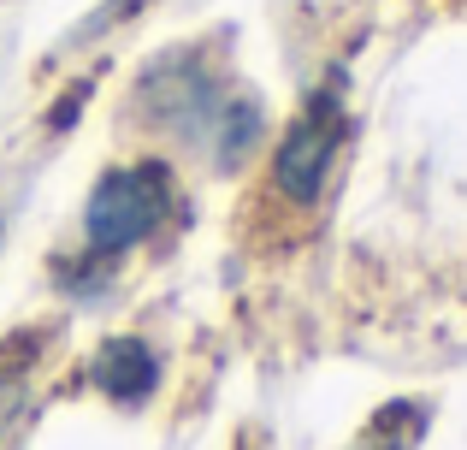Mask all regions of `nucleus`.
<instances>
[{"instance_id":"5","label":"nucleus","mask_w":467,"mask_h":450,"mask_svg":"<svg viewBox=\"0 0 467 450\" xmlns=\"http://www.w3.org/2000/svg\"><path fill=\"white\" fill-rule=\"evenodd\" d=\"M261 137H266V107H261V95H254V89H237L225 101V113H219V125H213L207 161H213L219 173H237V166L261 149Z\"/></svg>"},{"instance_id":"4","label":"nucleus","mask_w":467,"mask_h":450,"mask_svg":"<svg viewBox=\"0 0 467 450\" xmlns=\"http://www.w3.org/2000/svg\"><path fill=\"white\" fill-rule=\"evenodd\" d=\"M160 380H166V368H160L154 344H142V338H107L89 361V385L119 409H142L160 392Z\"/></svg>"},{"instance_id":"3","label":"nucleus","mask_w":467,"mask_h":450,"mask_svg":"<svg viewBox=\"0 0 467 450\" xmlns=\"http://www.w3.org/2000/svg\"><path fill=\"white\" fill-rule=\"evenodd\" d=\"M343 142H349V107H343V83H326L302 101V113L278 131L266 178H273L278 202L290 208H319V196L331 190V173L343 161Z\"/></svg>"},{"instance_id":"2","label":"nucleus","mask_w":467,"mask_h":450,"mask_svg":"<svg viewBox=\"0 0 467 450\" xmlns=\"http://www.w3.org/2000/svg\"><path fill=\"white\" fill-rule=\"evenodd\" d=\"M237 95V83L207 59V47H171L142 66L137 89H130V113L137 125L160 131V137H178L183 149H202L213 142V125L225 113V101Z\"/></svg>"},{"instance_id":"1","label":"nucleus","mask_w":467,"mask_h":450,"mask_svg":"<svg viewBox=\"0 0 467 450\" xmlns=\"http://www.w3.org/2000/svg\"><path fill=\"white\" fill-rule=\"evenodd\" d=\"M178 214V173L166 161H125L107 166L83 196V255L95 261H125L149 249Z\"/></svg>"},{"instance_id":"6","label":"nucleus","mask_w":467,"mask_h":450,"mask_svg":"<svg viewBox=\"0 0 467 450\" xmlns=\"http://www.w3.org/2000/svg\"><path fill=\"white\" fill-rule=\"evenodd\" d=\"M18 403H24V361H12V368H0V439H6Z\"/></svg>"}]
</instances>
